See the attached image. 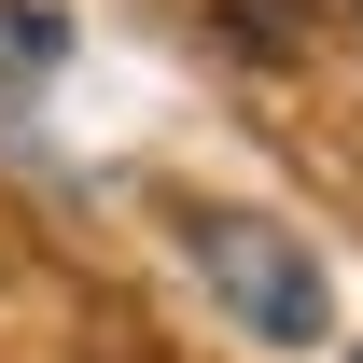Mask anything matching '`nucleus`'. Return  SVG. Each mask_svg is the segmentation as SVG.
<instances>
[{
  "instance_id": "obj_5",
  "label": "nucleus",
  "mask_w": 363,
  "mask_h": 363,
  "mask_svg": "<svg viewBox=\"0 0 363 363\" xmlns=\"http://www.w3.org/2000/svg\"><path fill=\"white\" fill-rule=\"evenodd\" d=\"M350 363H363V350H350Z\"/></svg>"
},
{
  "instance_id": "obj_4",
  "label": "nucleus",
  "mask_w": 363,
  "mask_h": 363,
  "mask_svg": "<svg viewBox=\"0 0 363 363\" xmlns=\"http://www.w3.org/2000/svg\"><path fill=\"white\" fill-rule=\"evenodd\" d=\"M350 14H363V0H350Z\"/></svg>"
},
{
  "instance_id": "obj_2",
  "label": "nucleus",
  "mask_w": 363,
  "mask_h": 363,
  "mask_svg": "<svg viewBox=\"0 0 363 363\" xmlns=\"http://www.w3.org/2000/svg\"><path fill=\"white\" fill-rule=\"evenodd\" d=\"M294 14H308V0H210V28H238L252 56H294V43H308Z\"/></svg>"
},
{
  "instance_id": "obj_1",
  "label": "nucleus",
  "mask_w": 363,
  "mask_h": 363,
  "mask_svg": "<svg viewBox=\"0 0 363 363\" xmlns=\"http://www.w3.org/2000/svg\"><path fill=\"white\" fill-rule=\"evenodd\" d=\"M196 279H210V308H224L238 335H266V350H321V335H335L321 252H294V238L252 224V210H210V224H196Z\"/></svg>"
},
{
  "instance_id": "obj_3",
  "label": "nucleus",
  "mask_w": 363,
  "mask_h": 363,
  "mask_svg": "<svg viewBox=\"0 0 363 363\" xmlns=\"http://www.w3.org/2000/svg\"><path fill=\"white\" fill-rule=\"evenodd\" d=\"M56 56H70V43H56V14H28V0H0V70H56Z\"/></svg>"
}]
</instances>
